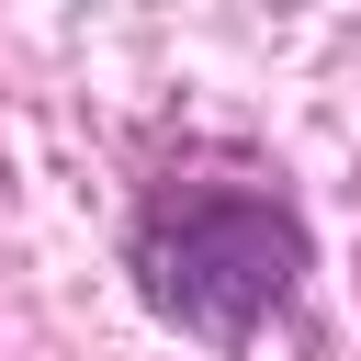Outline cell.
Wrapping results in <instances>:
<instances>
[{"label":"cell","mask_w":361,"mask_h":361,"mask_svg":"<svg viewBox=\"0 0 361 361\" xmlns=\"http://www.w3.org/2000/svg\"><path fill=\"white\" fill-rule=\"evenodd\" d=\"M135 282L203 338H248L305 282V214L259 180H169L135 214Z\"/></svg>","instance_id":"cell-1"}]
</instances>
